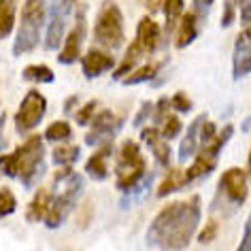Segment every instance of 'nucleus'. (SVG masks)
I'll return each mask as SVG.
<instances>
[{"label":"nucleus","mask_w":251,"mask_h":251,"mask_svg":"<svg viewBox=\"0 0 251 251\" xmlns=\"http://www.w3.org/2000/svg\"><path fill=\"white\" fill-rule=\"evenodd\" d=\"M92 130L85 134L87 145H100L104 141H111L124 126V117H119L117 113H113L109 109L96 111V115L92 117Z\"/></svg>","instance_id":"nucleus-9"},{"label":"nucleus","mask_w":251,"mask_h":251,"mask_svg":"<svg viewBox=\"0 0 251 251\" xmlns=\"http://www.w3.org/2000/svg\"><path fill=\"white\" fill-rule=\"evenodd\" d=\"M232 132H234V128L228 124V126H224L222 130H217V134H215V139L213 141L204 143V145H198L194 164H190V168L185 171L187 185L194 183V181H200V179L209 177V175L215 171L219 153H222V149L226 147V143L232 139Z\"/></svg>","instance_id":"nucleus-7"},{"label":"nucleus","mask_w":251,"mask_h":251,"mask_svg":"<svg viewBox=\"0 0 251 251\" xmlns=\"http://www.w3.org/2000/svg\"><path fill=\"white\" fill-rule=\"evenodd\" d=\"M198 15L187 11V13L181 15V20L177 22V28H175V47L177 49H185L190 47L194 41L198 39Z\"/></svg>","instance_id":"nucleus-18"},{"label":"nucleus","mask_w":251,"mask_h":251,"mask_svg":"<svg viewBox=\"0 0 251 251\" xmlns=\"http://www.w3.org/2000/svg\"><path fill=\"white\" fill-rule=\"evenodd\" d=\"M83 39H85V13L77 15V24L71 32L66 34L64 43H62V49L58 53V62L60 64H75L79 60L81 47H83Z\"/></svg>","instance_id":"nucleus-13"},{"label":"nucleus","mask_w":251,"mask_h":251,"mask_svg":"<svg viewBox=\"0 0 251 251\" xmlns=\"http://www.w3.org/2000/svg\"><path fill=\"white\" fill-rule=\"evenodd\" d=\"M15 26V2L7 0L0 9V41H4Z\"/></svg>","instance_id":"nucleus-28"},{"label":"nucleus","mask_w":251,"mask_h":251,"mask_svg":"<svg viewBox=\"0 0 251 251\" xmlns=\"http://www.w3.org/2000/svg\"><path fill=\"white\" fill-rule=\"evenodd\" d=\"M236 20V0H224V13H222V28H230Z\"/></svg>","instance_id":"nucleus-34"},{"label":"nucleus","mask_w":251,"mask_h":251,"mask_svg":"<svg viewBox=\"0 0 251 251\" xmlns=\"http://www.w3.org/2000/svg\"><path fill=\"white\" fill-rule=\"evenodd\" d=\"M236 9L241 11V24L247 26L251 22V0H236Z\"/></svg>","instance_id":"nucleus-36"},{"label":"nucleus","mask_w":251,"mask_h":251,"mask_svg":"<svg viewBox=\"0 0 251 251\" xmlns=\"http://www.w3.org/2000/svg\"><path fill=\"white\" fill-rule=\"evenodd\" d=\"M47 113V98L39 90H28L15 113V130L22 134L34 130Z\"/></svg>","instance_id":"nucleus-8"},{"label":"nucleus","mask_w":251,"mask_h":251,"mask_svg":"<svg viewBox=\"0 0 251 251\" xmlns=\"http://www.w3.org/2000/svg\"><path fill=\"white\" fill-rule=\"evenodd\" d=\"M143 4L147 7L149 13H158L162 9V4H164V0H143Z\"/></svg>","instance_id":"nucleus-39"},{"label":"nucleus","mask_w":251,"mask_h":251,"mask_svg":"<svg viewBox=\"0 0 251 251\" xmlns=\"http://www.w3.org/2000/svg\"><path fill=\"white\" fill-rule=\"evenodd\" d=\"M45 168V143L43 136L32 134L15 151L0 155V173L11 179H20L22 185L30 187L43 175Z\"/></svg>","instance_id":"nucleus-2"},{"label":"nucleus","mask_w":251,"mask_h":251,"mask_svg":"<svg viewBox=\"0 0 251 251\" xmlns=\"http://www.w3.org/2000/svg\"><path fill=\"white\" fill-rule=\"evenodd\" d=\"M160 41H162V30L160 26L155 24L153 17H141V22H139V26H136V36H134V45L141 49L145 55H151L158 51V47H160Z\"/></svg>","instance_id":"nucleus-14"},{"label":"nucleus","mask_w":251,"mask_h":251,"mask_svg":"<svg viewBox=\"0 0 251 251\" xmlns=\"http://www.w3.org/2000/svg\"><path fill=\"white\" fill-rule=\"evenodd\" d=\"M171 106H173V111L175 113H190L194 109V104H192V100L187 98V94L185 92H177V94H173V98H171Z\"/></svg>","instance_id":"nucleus-32"},{"label":"nucleus","mask_w":251,"mask_h":251,"mask_svg":"<svg viewBox=\"0 0 251 251\" xmlns=\"http://www.w3.org/2000/svg\"><path fill=\"white\" fill-rule=\"evenodd\" d=\"M113 155V145L111 141H104L100 143V147L94 151L90 158L85 162V173L87 177H92L94 181H104L106 177L111 175V166H109V160Z\"/></svg>","instance_id":"nucleus-16"},{"label":"nucleus","mask_w":251,"mask_h":251,"mask_svg":"<svg viewBox=\"0 0 251 251\" xmlns=\"http://www.w3.org/2000/svg\"><path fill=\"white\" fill-rule=\"evenodd\" d=\"M213 2H215V0H194V7H196V11H200V15L204 17Z\"/></svg>","instance_id":"nucleus-38"},{"label":"nucleus","mask_w":251,"mask_h":251,"mask_svg":"<svg viewBox=\"0 0 251 251\" xmlns=\"http://www.w3.org/2000/svg\"><path fill=\"white\" fill-rule=\"evenodd\" d=\"M162 9H164V20H166V24H164L166 34H173L175 28H177V22L181 20V15H183L185 2L183 0H164Z\"/></svg>","instance_id":"nucleus-23"},{"label":"nucleus","mask_w":251,"mask_h":251,"mask_svg":"<svg viewBox=\"0 0 251 251\" xmlns=\"http://www.w3.org/2000/svg\"><path fill=\"white\" fill-rule=\"evenodd\" d=\"M113 66H115L113 55L102 51V49H90L81 60V71H83L85 79H96L106 71H111Z\"/></svg>","instance_id":"nucleus-17"},{"label":"nucleus","mask_w":251,"mask_h":251,"mask_svg":"<svg viewBox=\"0 0 251 251\" xmlns=\"http://www.w3.org/2000/svg\"><path fill=\"white\" fill-rule=\"evenodd\" d=\"M68 4H71V0H53L51 11H47L49 24L45 30V47L49 51L62 47V36H64L66 17H68Z\"/></svg>","instance_id":"nucleus-11"},{"label":"nucleus","mask_w":251,"mask_h":251,"mask_svg":"<svg viewBox=\"0 0 251 251\" xmlns=\"http://www.w3.org/2000/svg\"><path fill=\"white\" fill-rule=\"evenodd\" d=\"M206 119V113H200V115L190 124V128L185 130V136L181 139V147H179V162H187L196 153L198 149V136H200V126Z\"/></svg>","instance_id":"nucleus-19"},{"label":"nucleus","mask_w":251,"mask_h":251,"mask_svg":"<svg viewBox=\"0 0 251 251\" xmlns=\"http://www.w3.org/2000/svg\"><path fill=\"white\" fill-rule=\"evenodd\" d=\"M141 141L149 147V151L153 153V158L158 160L160 166L171 168L173 151H171V147H168L166 139L162 136V132H160L158 128H155V126H143V130H141Z\"/></svg>","instance_id":"nucleus-15"},{"label":"nucleus","mask_w":251,"mask_h":251,"mask_svg":"<svg viewBox=\"0 0 251 251\" xmlns=\"http://www.w3.org/2000/svg\"><path fill=\"white\" fill-rule=\"evenodd\" d=\"M49 206H51V190L49 187H41V190H36L34 198L30 200L26 209V219L28 222H45Z\"/></svg>","instance_id":"nucleus-20"},{"label":"nucleus","mask_w":251,"mask_h":251,"mask_svg":"<svg viewBox=\"0 0 251 251\" xmlns=\"http://www.w3.org/2000/svg\"><path fill=\"white\" fill-rule=\"evenodd\" d=\"M247 171H249V177H251V151H249V158H247Z\"/></svg>","instance_id":"nucleus-40"},{"label":"nucleus","mask_w":251,"mask_h":251,"mask_svg":"<svg viewBox=\"0 0 251 251\" xmlns=\"http://www.w3.org/2000/svg\"><path fill=\"white\" fill-rule=\"evenodd\" d=\"M147 175V162L143 158V151L139 147V143L128 139L122 143L117 155V166H115V185L117 190H122L124 194L134 190L136 185L145 179Z\"/></svg>","instance_id":"nucleus-5"},{"label":"nucleus","mask_w":251,"mask_h":251,"mask_svg":"<svg viewBox=\"0 0 251 251\" xmlns=\"http://www.w3.org/2000/svg\"><path fill=\"white\" fill-rule=\"evenodd\" d=\"M202 217V200L190 196L168 202L147 228L145 241L149 247L160 251H183L190 247Z\"/></svg>","instance_id":"nucleus-1"},{"label":"nucleus","mask_w":251,"mask_h":251,"mask_svg":"<svg viewBox=\"0 0 251 251\" xmlns=\"http://www.w3.org/2000/svg\"><path fill=\"white\" fill-rule=\"evenodd\" d=\"M160 68H162V62H147V64H143L136 68V71L126 75L122 79V83L124 85H139V83H145V81H151V79H155V75L160 73Z\"/></svg>","instance_id":"nucleus-22"},{"label":"nucleus","mask_w":251,"mask_h":251,"mask_svg":"<svg viewBox=\"0 0 251 251\" xmlns=\"http://www.w3.org/2000/svg\"><path fill=\"white\" fill-rule=\"evenodd\" d=\"M83 192V177L73 171V166H62V171L53 177L51 190V206L45 217V226L49 230L60 228L77 206L79 196Z\"/></svg>","instance_id":"nucleus-3"},{"label":"nucleus","mask_w":251,"mask_h":251,"mask_svg":"<svg viewBox=\"0 0 251 251\" xmlns=\"http://www.w3.org/2000/svg\"><path fill=\"white\" fill-rule=\"evenodd\" d=\"M217 230H219V222H217L215 217H211L209 222H206L204 230H202V232H198V243L206 245V243L215 241V236H217Z\"/></svg>","instance_id":"nucleus-33"},{"label":"nucleus","mask_w":251,"mask_h":251,"mask_svg":"<svg viewBox=\"0 0 251 251\" xmlns=\"http://www.w3.org/2000/svg\"><path fill=\"white\" fill-rule=\"evenodd\" d=\"M151 111H153V102H143L139 115H136V119H134V126H141L147 117H151Z\"/></svg>","instance_id":"nucleus-37"},{"label":"nucleus","mask_w":251,"mask_h":251,"mask_svg":"<svg viewBox=\"0 0 251 251\" xmlns=\"http://www.w3.org/2000/svg\"><path fill=\"white\" fill-rule=\"evenodd\" d=\"M141 58H145V53H143L134 43H130V47H128V51H126V55H124L122 64H119L115 68V73H113V79H124L126 75L132 71V68H136V64L141 62Z\"/></svg>","instance_id":"nucleus-24"},{"label":"nucleus","mask_w":251,"mask_h":251,"mask_svg":"<svg viewBox=\"0 0 251 251\" xmlns=\"http://www.w3.org/2000/svg\"><path fill=\"white\" fill-rule=\"evenodd\" d=\"M185 185H187L185 171H181V168H171L166 177L162 179L160 187L155 190V198H166V196H171V194H175V192L183 190Z\"/></svg>","instance_id":"nucleus-21"},{"label":"nucleus","mask_w":251,"mask_h":251,"mask_svg":"<svg viewBox=\"0 0 251 251\" xmlns=\"http://www.w3.org/2000/svg\"><path fill=\"white\" fill-rule=\"evenodd\" d=\"M94 41L102 49L115 51L124 45L126 41V30H124V13L113 0L100 7V13L94 24Z\"/></svg>","instance_id":"nucleus-6"},{"label":"nucleus","mask_w":251,"mask_h":251,"mask_svg":"<svg viewBox=\"0 0 251 251\" xmlns=\"http://www.w3.org/2000/svg\"><path fill=\"white\" fill-rule=\"evenodd\" d=\"M219 192L226 194V198L232 204L241 206L245 204V200L249 198V187H247V173L238 166L228 168L222 179H219Z\"/></svg>","instance_id":"nucleus-10"},{"label":"nucleus","mask_w":251,"mask_h":251,"mask_svg":"<svg viewBox=\"0 0 251 251\" xmlns=\"http://www.w3.org/2000/svg\"><path fill=\"white\" fill-rule=\"evenodd\" d=\"M81 158V147L77 145H62L60 147H53V153H51V160L55 166H73L75 162Z\"/></svg>","instance_id":"nucleus-25"},{"label":"nucleus","mask_w":251,"mask_h":251,"mask_svg":"<svg viewBox=\"0 0 251 251\" xmlns=\"http://www.w3.org/2000/svg\"><path fill=\"white\" fill-rule=\"evenodd\" d=\"M17 209V198L11 187H0V219L13 215Z\"/></svg>","instance_id":"nucleus-30"},{"label":"nucleus","mask_w":251,"mask_h":251,"mask_svg":"<svg viewBox=\"0 0 251 251\" xmlns=\"http://www.w3.org/2000/svg\"><path fill=\"white\" fill-rule=\"evenodd\" d=\"M71 136H73V128L64 119H58V122L49 124V128L45 130V139L51 143H64L71 139Z\"/></svg>","instance_id":"nucleus-29"},{"label":"nucleus","mask_w":251,"mask_h":251,"mask_svg":"<svg viewBox=\"0 0 251 251\" xmlns=\"http://www.w3.org/2000/svg\"><path fill=\"white\" fill-rule=\"evenodd\" d=\"M251 73V22L243 26L232 49V79L241 81Z\"/></svg>","instance_id":"nucleus-12"},{"label":"nucleus","mask_w":251,"mask_h":251,"mask_svg":"<svg viewBox=\"0 0 251 251\" xmlns=\"http://www.w3.org/2000/svg\"><path fill=\"white\" fill-rule=\"evenodd\" d=\"M45 20H47L45 0H24L20 28H17L13 43V55H26L34 51L36 45L41 43Z\"/></svg>","instance_id":"nucleus-4"},{"label":"nucleus","mask_w":251,"mask_h":251,"mask_svg":"<svg viewBox=\"0 0 251 251\" xmlns=\"http://www.w3.org/2000/svg\"><path fill=\"white\" fill-rule=\"evenodd\" d=\"M155 128L162 132V136L168 141V139H175V136H179L181 128H183V124H181V119L177 113H166L164 117L160 119V122H155Z\"/></svg>","instance_id":"nucleus-27"},{"label":"nucleus","mask_w":251,"mask_h":251,"mask_svg":"<svg viewBox=\"0 0 251 251\" xmlns=\"http://www.w3.org/2000/svg\"><path fill=\"white\" fill-rule=\"evenodd\" d=\"M22 77L26 81H32V83H53L55 75L49 66L45 64H32V66H26L22 71Z\"/></svg>","instance_id":"nucleus-26"},{"label":"nucleus","mask_w":251,"mask_h":251,"mask_svg":"<svg viewBox=\"0 0 251 251\" xmlns=\"http://www.w3.org/2000/svg\"><path fill=\"white\" fill-rule=\"evenodd\" d=\"M4 2H7V0H0V9H2V4H4Z\"/></svg>","instance_id":"nucleus-41"},{"label":"nucleus","mask_w":251,"mask_h":251,"mask_svg":"<svg viewBox=\"0 0 251 251\" xmlns=\"http://www.w3.org/2000/svg\"><path fill=\"white\" fill-rule=\"evenodd\" d=\"M96 111H98V102L96 100H90V102H85L83 106H79V109L75 111V122L79 126H87L92 122V117L96 115Z\"/></svg>","instance_id":"nucleus-31"},{"label":"nucleus","mask_w":251,"mask_h":251,"mask_svg":"<svg viewBox=\"0 0 251 251\" xmlns=\"http://www.w3.org/2000/svg\"><path fill=\"white\" fill-rule=\"evenodd\" d=\"M236 251H251V215L247 217V222H245L243 236H241V243H238Z\"/></svg>","instance_id":"nucleus-35"}]
</instances>
